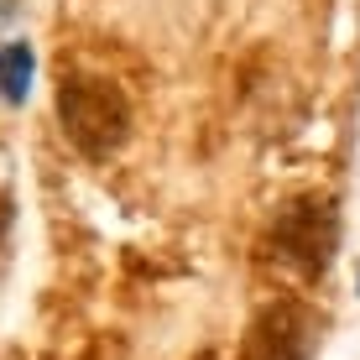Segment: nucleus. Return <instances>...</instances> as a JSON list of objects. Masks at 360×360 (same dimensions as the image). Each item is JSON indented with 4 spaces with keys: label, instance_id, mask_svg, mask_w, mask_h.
<instances>
[{
    "label": "nucleus",
    "instance_id": "obj_4",
    "mask_svg": "<svg viewBox=\"0 0 360 360\" xmlns=\"http://www.w3.org/2000/svg\"><path fill=\"white\" fill-rule=\"evenodd\" d=\"M32 89V47L27 42H6L0 47V99L21 105Z\"/></svg>",
    "mask_w": 360,
    "mask_h": 360
},
{
    "label": "nucleus",
    "instance_id": "obj_2",
    "mask_svg": "<svg viewBox=\"0 0 360 360\" xmlns=\"http://www.w3.org/2000/svg\"><path fill=\"white\" fill-rule=\"evenodd\" d=\"M340 251V214H334V198H297L277 214L271 225V256L282 266H292L297 277L319 282L334 266Z\"/></svg>",
    "mask_w": 360,
    "mask_h": 360
},
{
    "label": "nucleus",
    "instance_id": "obj_1",
    "mask_svg": "<svg viewBox=\"0 0 360 360\" xmlns=\"http://www.w3.org/2000/svg\"><path fill=\"white\" fill-rule=\"evenodd\" d=\"M58 126L89 162H105L131 141V99L110 79H63L58 84Z\"/></svg>",
    "mask_w": 360,
    "mask_h": 360
},
{
    "label": "nucleus",
    "instance_id": "obj_3",
    "mask_svg": "<svg viewBox=\"0 0 360 360\" xmlns=\"http://www.w3.org/2000/svg\"><path fill=\"white\" fill-rule=\"evenodd\" d=\"M324 340V314L303 297H271L245 324L240 360H314Z\"/></svg>",
    "mask_w": 360,
    "mask_h": 360
},
{
    "label": "nucleus",
    "instance_id": "obj_5",
    "mask_svg": "<svg viewBox=\"0 0 360 360\" xmlns=\"http://www.w3.org/2000/svg\"><path fill=\"white\" fill-rule=\"evenodd\" d=\"M11 219H16V209H11V198L0 193V245H6V235H11Z\"/></svg>",
    "mask_w": 360,
    "mask_h": 360
}]
</instances>
